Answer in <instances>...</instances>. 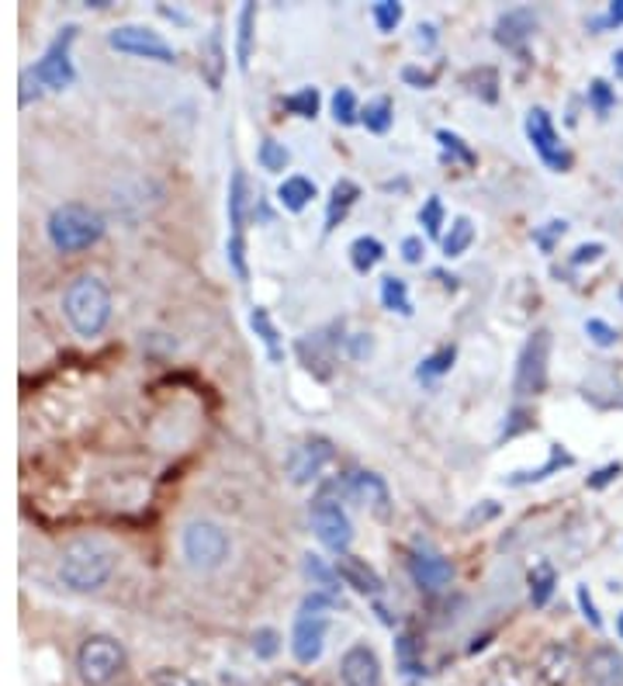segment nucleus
<instances>
[{
	"mask_svg": "<svg viewBox=\"0 0 623 686\" xmlns=\"http://www.w3.org/2000/svg\"><path fill=\"white\" fill-rule=\"evenodd\" d=\"M471 243H474V222H471L468 216H458V219H453V222H450V232H444V240H440L447 260L464 257Z\"/></svg>",
	"mask_w": 623,
	"mask_h": 686,
	"instance_id": "nucleus-30",
	"label": "nucleus"
},
{
	"mask_svg": "<svg viewBox=\"0 0 623 686\" xmlns=\"http://www.w3.org/2000/svg\"><path fill=\"white\" fill-rule=\"evenodd\" d=\"M371 14H374V25H378L381 32H395V29L402 25L405 8L398 4V0H378V4L371 8Z\"/></svg>",
	"mask_w": 623,
	"mask_h": 686,
	"instance_id": "nucleus-41",
	"label": "nucleus"
},
{
	"mask_svg": "<svg viewBox=\"0 0 623 686\" xmlns=\"http://www.w3.org/2000/svg\"><path fill=\"white\" fill-rule=\"evenodd\" d=\"M565 232H568V222H565V219H550V222H544V226L534 232V243H537L544 253H555V243L561 240Z\"/></svg>",
	"mask_w": 623,
	"mask_h": 686,
	"instance_id": "nucleus-42",
	"label": "nucleus"
},
{
	"mask_svg": "<svg viewBox=\"0 0 623 686\" xmlns=\"http://www.w3.org/2000/svg\"><path fill=\"white\" fill-rule=\"evenodd\" d=\"M603 250H606L603 243H582L579 250L571 253V264L579 268V264H589V260H599V257H603Z\"/></svg>",
	"mask_w": 623,
	"mask_h": 686,
	"instance_id": "nucleus-54",
	"label": "nucleus"
},
{
	"mask_svg": "<svg viewBox=\"0 0 623 686\" xmlns=\"http://www.w3.org/2000/svg\"><path fill=\"white\" fill-rule=\"evenodd\" d=\"M575 669H579V655L568 642H547L534 662V673L544 686H568Z\"/></svg>",
	"mask_w": 623,
	"mask_h": 686,
	"instance_id": "nucleus-17",
	"label": "nucleus"
},
{
	"mask_svg": "<svg viewBox=\"0 0 623 686\" xmlns=\"http://www.w3.org/2000/svg\"><path fill=\"white\" fill-rule=\"evenodd\" d=\"M114 573V552L101 537H77L59 555V579L74 594H94Z\"/></svg>",
	"mask_w": 623,
	"mask_h": 686,
	"instance_id": "nucleus-1",
	"label": "nucleus"
},
{
	"mask_svg": "<svg viewBox=\"0 0 623 686\" xmlns=\"http://www.w3.org/2000/svg\"><path fill=\"white\" fill-rule=\"evenodd\" d=\"M250 326H253V334L260 337V344L267 347L271 364H284V344H281V334H277V326H274L271 313L263 309V305H253V309H250Z\"/></svg>",
	"mask_w": 623,
	"mask_h": 686,
	"instance_id": "nucleus-27",
	"label": "nucleus"
},
{
	"mask_svg": "<svg viewBox=\"0 0 623 686\" xmlns=\"http://www.w3.org/2000/svg\"><path fill=\"white\" fill-rule=\"evenodd\" d=\"M453 361H458V344H444V347H437L434 353H429V358L419 361L416 378L419 382H434V378H440L453 368Z\"/></svg>",
	"mask_w": 623,
	"mask_h": 686,
	"instance_id": "nucleus-34",
	"label": "nucleus"
},
{
	"mask_svg": "<svg viewBox=\"0 0 623 686\" xmlns=\"http://www.w3.org/2000/svg\"><path fill=\"white\" fill-rule=\"evenodd\" d=\"M340 683L343 686H385L378 652L364 642L350 645L340 658Z\"/></svg>",
	"mask_w": 623,
	"mask_h": 686,
	"instance_id": "nucleus-18",
	"label": "nucleus"
},
{
	"mask_svg": "<svg viewBox=\"0 0 623 686\" xmlns=\"http://www.w3.org/2000/svg\"><path fill=\"white\" fill-rule=\"evenodd\" d=\"M332 607H337V597H329V594L305 597L302 613L295 618V628H292V655L302 662V666H312V662L323 655Z\"/></svg>",
	"mask_w": 623,
	"mask_h": 686,
	"instance_id": "nucleus-4",
	"label": "nucleus"
},
{
	"mask_svg": "<svg viewBox=\"0 0 623 686\" xmlns=\"http://www.w3.org/2000/svg\"><path fill=\"white\" fill-rule=\"evenodd\" d=\"M409 576L423 594H440V589L453 579V565L437 548H429V544L419 541L409 552Z\"/></svg>",
	"mask_w": 623,
	"mask_h": 686,
	"instance_id": "nucleus-15",
	"label": "nucleus"
},
{
	"mask_svg": "<svg viewBox=\"0 0 623 686\" xmlns=\"http://www.w3.org/2000/svg\"><path fill=\"white\" fill-rule=\"evenodd\" d=\"M340 486H343V492L353 496L357 503L371 507L374 516L389 520L392 492H389V486H385V479H381V476H374V471H364V468H353V471H347V476L340 479Z\"/></svg>",
	"mask_w": 623,
	"mask_h": 686,
	"instance_id": "nucleus-16",
	"label": "nucleus"
},
{
	"mask_svg": "<svg viewBox=\"0 0 623 686\" xmlns=\"http://www.w3.org/2000/svg\"><path fill=\"white\" fill-rule=\"evenodd\" d=\"M184 558L190 569H201V573H211L219 569V565L229 558L232 544H229V534L211 524V520H190L184 527Z\"/></svg>",
	"mask_w": 623,
	"mask_h": 686,
	"instance_id": "nucleus-7",
	"label": "nucleus"
},
{
	"mask_svg": "<svg viewBox=\"0 0 623 686\" xmlns=\"http://www.w3.org/2000/svg\"><path fill=\"white\" fill-rule=\"evenodd\" d=\"M620 298H623V285H620Z\"/></svg>",
	"mask_w": 623,
	"mask_h": 686,
	"instance_id": "nucleus-61",
	"label": "nucleus"
},
{
	"mask_svg": "<svg viewBox=\"0 0 623 686\" xmlns=\"http://www.w3.org/2000/svg\"><path fill=\"white\" fill-rule=\"evenodd\" d=\"M402 80L409 84V87H416V90H429L437 84V74H426V69H419V66H405L402 69Z\"/></svg>",
	"mask_w": 623,
	"mask_h": 686,
	"instance_id": "nucleus-52",
	"label": "nucleus"
},
{
	"mask_svg": "<svg viewBox=\"0 0 623 686\" xmlns=\"http://www.w3.org/2000/svg\"><path fill=\"white\" fill-rule=\"evenodd\" d=\"M222 59H226V53H222V35H219V29H215V32L208 35V63H211L208 84H211V87H219V84H222Z\"/></svg>",
	"mask_w": 623,
	"mask_h": 686,
	"instance_id": "nucleus-45",
	"label": "nucleus"
},
{
	"mask_svg": "<svg viewBox=\"0 0 623 686\" xmlns=\"http://www.w3.org/2000/svg\"><path fill=\"white\" fill-rule=\"evenodd\" d=\"M575 600H579V607H582V613H586V621L599 631L603 628V618H599V610H595V600H592V594H589V586H579L575 589Z\"/></svg>",
	"mask_w": 623,
	"mask_h": 686,
	"instance_id": "nucleus-51",
	"label": "nucleus"
},
{
	"mask_svg": "<svg viewBox=\"0 0 623 686\" xmlns=\"http://www.w3.org/2000/svg\"><path fill=\"white\" fill-rule=\"evenodd\" d=\"M153 686H208L205 679L198 676H190V673H181V669H171V666H163L150 676Z\"/></svg>",
	"mask_w": 623,
	"mask_h": 686,
	"instance_id": "nucleus-43",
	"label": "nucleus"
},
{
	"mask_svg": "<svg viewBox=\"0 0 623 686\" xmlns=\"http://www.w3.org/2000/svg\"><path fill=\"white\" fill-rule=\"evenodd\" d=\"M623 476V465L620 461H610V465H603V468H595L592 476L586 479V486L589 489H606L610 482H616Z\"/></svg>",
	"mask_w": 623,
	"mask_h": 686,
	"instance_id": "nucleus-48",
	"label": "nucleus"
},
{
	"mask_svg": "<svg viewBox=\"0 0 623 686\" xmlns=\"http://www.w3.org/2000/svg\"><path fill=\"white\" fill-rule=\"evenodd\" d=\"M253 652H256V658H274L281 652V634L274 628H256L253 631Z\"/></svg>",
	"mask_w": 623,
	"mask_h": 686,
	"instance_id": "nucleus-44",
	"label": "nucleus"
},
{
	"mask_svg": "<svg viewBox=\"0 0 623 686\" xmlns=\"http://www.w3.org/2000/svg\"><path fill=\"white\" fill-rule=\"evenodd\" d=\"M586 686H623V652L613 645H595L582 662Z\"/></svg>",
	"mask_w": 623,
	"mask_h": 686,
	"instance_id": "nucleus-19",
	"label": "nucleus"
},
{
	"mask_svg": "<svg viewBox=\"0 0 623 686\" xmlns=\"http://www.w3.org/2000/svg\"><path fill=\"white\" fill-rule=\"evenodd\" d=\"M63 316L77 337H84V340L101 337L108 319H111V288L98 274L74 277L63 295Z\"/></svg>",
	"mask_w": 623,
	"mask_h": 686,
	"instance_id": "nucleus-2",
	"label": "nucleus"
},
{
	"mask_svg": "<svg viewBox=\"0 0 623 686\" xmlns=\"http://www.w3.org/2000/svg\"><path fill=\"white\" fill-rule=\"evenodd\" d=\"M281 105H284V111H292V115H298V118H316L323 98H319V90H316V87H302V90H295V94H287V98H284Z\"/></svg>",
	"mask_w": 623,
	"mask_h": 686,
	"instance_id": "nucleus-37",
	"label": "nucleus"
},
{
	"mask_svg": "<svg viewBox=\"0 0 623 686\" xmlns=\"http://www.w3.org/2000/svg\"><path fill=\"white\" fill-rule=\"evenodd\" d=\"M419 642H416V634L413 631H405L395 638V652H398V666L405 676H423V658L416 655Z\"/></svg>",
	"mask_w": 623,
	"mask_h": 686,
	"instance_id": "nucleus-36",
	"label": "nucleus"
},
{
	"mask_svg": "<svg viewBox=\"0 0 623 686\" xmlns=\"http://www.w3.org/2000/svg\"><path fill=\"white\" fill-rule=\"evenodd\" d=\"M537 32V11L534 8H510L495 18V42L502 50H523L526 39Z\"/></svg>",
	"mask_w": 623,
	"mask_h": 686,
	"instance_id": "nucleus-20",
	"label": "nucleus"
},
{
	"mask_svg": "<svg viewBox=\"0 0 623 686\" xmlns=\"http://www.w3.org/2000/svg\"><path fill=\"white\" fill-rule=\"evenodd\" d=\"M423 253H426V247H423L419 236H405V240H402V260H405V264H423Z\"/></svg>",
	"mask_w": 623,
	"mask_h": 686,
	"instance_id": "nucleus-53",
	"label": "nucleus"
},
{
	"mask_svg": "<svg viewBox=\"0 0 623 686\" xmlns=\"http://www.w3.org/2000/svg\"><path fill=\"white\" fill-rule=\"evenodd\" d=\"M381 260H385V243H381L378 236H357L350 243V264L357 274H371Z\"/></svg>",
	"mask_w": 623,
	"mask_h": 686,
	"instance_id": "nucleus-28",
	"label": "nucleus"
},
{
	"mask_svg": "<svg viewBox=\"0 0 623 686\" xmlns=\"http://www.w3.org/2000/svg\"><path fill=\"white\" fill-rule=\"evenodd\" d=\"M523 129H526V139H531V146L537 150V156L544 160L547 171H555V174L571 171V153L565 150L561 135L555 129V118L547 115V108H531V111H526Z\"/></svg>",
	"mask_w": 623,
	"mask_h": 686,
	"instance_id": "nucleus-11",
	"label": "nucleus"
},
{
	"mask_svg": "<svg viewBox=\"0 0 623 686\" xmlns=\"http://www.w3.org/2000/svg\"><path fill=\"white\" fill-rule=\"evenodd\" d=\"M437 143H440V150H444L450 160L464 163V167H474V163H478L474 150L464 143V139H461L458 132H450V129H437Z\"/></svg>",
	"mask_w": 623,
	"mask_h": 686,
	"instance_id": "nucleus-38",
	"label": "nucleus"
},
{
	"mask_svg": "<svg viewBox=\"0 0 623 686\" xmlns=\"http://www.w3.org/2000/svg\"><path fill=\"white\" fill-rule=\"evenodd\" d=\"M547 364H550V329H534V337H526L516 358V374H513L516 399H531L547 389Z\"/></svg>",
	"mask_w": 623,
	"mask_h": 686,
	"instance_id": "nucleus-8",
	"label": "nucleus"
},
{
	"mask_svg": "<svg viewBox=\"0 0 623 686\" xmlns=\"http://www.w3.org/2000/svg\"><path fill=\"white\" fill-rule=\"evenodd\" d=\"M623 25V0H613V4L606 8L603 18H592L589 21V29L592 32H603V29H620Z\"/></svg>",
	"mask_w": 623,
	"mask_h": 686,
	"instance_id": "nucleus-49",
	"label": "nucleus"
},
{
	"mask_svg": "<svg viewBox=\"0 0 623 686\" xmlns=\"http://www.w3.org/2000/svg\"><path fill=\"white\" fill-rule=\"evenodd\" d=\"M253 25H256V4H247L239 8V18H236V63L239 69H250V56H253Z\"/></svg>",
	"mask_w": 623,
	"mask_h": 686,
	"instance_id": "nucleus-29",
	"label": "nucleus"
},
{
	"mask_svg": "<svg viewBox=\"0 0 623 686\" xmlns=\"http://www.w3.org/2000/svg\"><path fill=\"white\" fill-rule=\"evenodd\" d=\"M381 305H385L389 313H398V316H413V298H409V285H405L402 277L389 274L381 277Z\"/></svg>",
	"mask_w": 623,
	"mask_h": 686,
	"instance_id": "nucleus-32",
	"label": "nucleus"
},
{
	"mask_svg": "<svg viewBox=\"0 0 623 686\" xmlns=\"http://www.w3.org/2000/svg\"><path fill=\"white\" fill-rule=\"evenodd\" d=\"M586 334H589V340L595 344V347H613L616 340H620V334L610 326V323H603V319H586Z\"/></svg>",
	"mask_w": 623,
	"mask_h": 686,
	"instance_id": "nucleus-47",
	"label": "nucleus"
},
{
	"mask_svg": "<svg viewBox=\"0 0 623 686\" xmlns=\"http://www.w3.org/2000/svg\"><path fill=\"white\" fill-rule=\"evenodd\" d=\"M589 105H592L599 115H606V111L616 105V90H613L606 80H592V84H589Z\"/></svg>",
	"mask_w": 623,
	"mask_h": 686,
	"instance_id": "nucleus-46",
	"label": "nucleus"
},
{
	"mask_svg": "<svg viewBox=\"0 0 623 686\" xmlns=\"http://www.w3.org/2000/svg\"><path fill=\"white\" fill-rule=\"evenodd\" d=\"M256 160H260V167L267 171V174H281L292 156H287V150L277 143V139H263L260 150H256Z\"/></svg>",
	"mask_w": 623,
	"mask_h": 686,
	"instance_id": "nucleus-40",
	"label": "nucleus"
},
{
	"mask_svg": "<svg viewBox=\"0 0 623 686\" xmlns=\"http://www.w3.org/2000/svg\"><path fill=\"white\" fill-rule=\"evenodd\" d=\"M332 118H337V126H357L361 122V108H357V94L350 87H337V94H332Z\"/></svg>",
	"mask_w": 623,
	"mask_h": 686,
	"instance_id": "nucleus-35",
	"label": "nucleus"
},
{
	"mask_svg": "<svg viewBox=\"0 0 623 686\" xmlns=\"http://www.w3.org/2000/svg\"><path fill=\"white\" fill-rule=\"evenodd\" d=\"M332 440L329 437H305L287 451V479L295 486H312L319 482L326 465L332 461Z\"/></svg>",
	"mask_w": 623,
	"mask_h": 686,
	"instance_id": "nucleus-13",
	"label": "nucleus"
},
{
	"mask_svg": "<svg viewBox=\"0 0 623 686\" xmlns=\"http://www.w3.org/2000/svg\"><path fill=\"white\" fill-rule=\"evenodd\" d=\"M263 686H312L305 676H298V673H277V676H271Z\"/></svg>",
	"mask_w": 623,
	"mask_h": 686,
	"instance_id": "nucleus-55",
	"label": "nucleus"
},
{
	"mask_svg": "<svg viewBox=\"0 0 623 686\" xmlns=\"http://www.w3.org/2000/svg\"><path fill=\"white\" fill-rule=\"evenodd\" d=\"M444 219H447V208H444V202H440L437 195H429V198H426V205L419 208V226L426 229L429 240H444V236H440Z\"/></svg>",
	"mask_w": 623,
	"mask_h": 686,
	"instance_id": "nucleus-39",
	"label": "nucleus"
},
{
	"mask_svg": "<svg viewBox=\"0 0 623 686\" xmlns=\"http://www.w3.org/2000/svg\"><path fill=\"white\" fill-rule=\"evenodd\" d=\"M482 686H531V669L513 655H499L485 669Z\"/></svg>",
	"mask_w": 623,
	"mask_h": 686,
	"instance_id": "nucleus-25",
	"label": "nucleus"
},
{
	"mask_svg": "<svg viewBox=\"0 0 623 686\" xmlns=\"http://www.w3.org/2000/svg\"><path fill=\"white\" fill-rule=\"evenodd\" d=\"M332 329H337V323H329L326 329H316V334H308V337H302L298 344H295V350H298V358H302V364H305V371H312L316 378H332V364H337V347H340V340H343V334L340 337H329Z\"/></svg>",
	"mask_w": 623,
	"mask_h": 686,
	"instance_id": "nucleus-14",
	"label": "nucleus"
},
{
	"mask_svg": "<svg viewBox=\"0 0 623 686\" xmlns=\"http://www.w3.org/2000/svg\"><path fill=\"white\" fill-rule=\"evenodd\" d=\"M616 634L623 638V610H620V618H616Z\"/></svg>",
	"mask_w": 623,
	"mask_h": 686,
	"instance_id": "nucleus-60",
	"label": "nucleus"
},
{
	"mask_svg": "<svg viewBox=\"0 0 623 686\" xmlns=\"http://www.w3.org/2000/svg\"><path fill=\"white\" fill-rule=\"evenodd\" d=\"M74 42H77V25H63L59 35L45 45V53L42 59L32 66V74L42 87H50V90H66V87H74L77 80V69H74V56H69V50H74Z\"/></svg>",
	"mask_w": 623,
	"mask_h": 686,
	"instance_id": "nucleus-9",
	"label": "nucleus"
},
{
	"mask_svg": "<svg viewBox=\"0 0 623 686\" xmlns=\"http://www.w3.org/2000/svg\"><path fill=\"white\" fill-rule=\"evenodd\" d=\"M302 569H305V576L312 579V586H319L323 594H329V597H337L340 594V573H337V565H326L319 555H305V562H302Z\"/></svg>",
	"mask_w": 623,
	"mask_h": 686,
	"instance_id": "nucleus-31",
	"label": "nucleus"
},
{
	"mask_svg": "<svg viewBox=\"0 0 623 686\" xmlns=\"http://www.w3.org/2000/svg\"><path fill=\"white\" fill-rule=\"evenodd\" d=\"M357 198H361V187H357L350 177H340L337 184H332L329 202H326V232H332L350 216V208L357 205Z\"/></svg>",
	"mask_w": 623,
	"mask_h": 686,
	"instance_id": "nucleus-23",
	"label": "nucleus"
},
{
	"mask_svg": "<svg viewBox=\"0 0 623 686\" xmlns=\"http://www.w3.org/2000/svg\"><path fill=\"white\" fill-rule=\"evenodd\" d=\"M613 74H616V80H623V50L613 53Z\"/></svg>",
	"mask_w": 623,
	"mask_h": 686,
	"instance_id": "nucleus-59",
	"label": "nucleus"
},
{
	"mask_svg": "<svg viewBox=\"0 0 623 686\" xmlns=\"http://www.w3.org/2000/svg\"><path fill=\"white\" fill-rule=\"evenodd\" d=\"M229 268L239 281H247V174L232 171L229 177Z\"/></svg>",
	"mask_w": 623,
	"mask_h": 686,
	"instance_id": "nucleus-10",
	"label": "nucleus"
},
{
	"mask_svg": "<svg viewBox=\"0 0 623 686\" xmlns=\"http://www.w3.org/2000/svg\"><path fill=\"white\" fill-rule=\"evenodd\" d=\"M434 277L444 281V288H447V292H458V277H447V271H434Z\"/></svg>",
	"mask_w": 623,
	"mask_h": 686,
	"instance_id": "nucleus-58",
	"label": "nucleus"
},
{
	"mask_svg": "<svg viewBox=\"0 0 623 686\" xmlns=\"http://www.w3.org/2000/svg\"><path fill=\"white\" fill-rule=\"evenodd\" d=\"M361 122H364L368 132L385 135L392 129V122H395V105H392V98H385V94H381V98H371L368 108H361Z\"/></svg>",
	"mask_w": 623,
	"mask_h": 686,
	"instance_id": "nucleus-33",
	"label": "nucleus"
},
{
	"mask_svg": "<svg viewBox=\"0 0 623 686\" xmlns=\"http://www.w3.org/2000/svg\"><path fill=\"white\" fill-rule=\"evenodd\" d=\"M108 45L114 53H125V56L153 59V63H177L174 45L146 25H122V29L108 32Z\"/></svg>",
	"mask_w": 623,
	"mask_h": 686,
	"instance_id": "nucleus-12",
	"label": "nucleus"
},
{
	"mask_svg": "<svg viewBox=\"0 0 623 686\" xmlns=\"http://www.w3.org/2000/svg\"><path fill=\"white\" fill-rule=\"evenodd\" d=\"M571 465H575V458H571L568 451H561V444H550V455H547V461H544L540 468H531V471H513V476H506L502 482H506V486H513V489H523V486L544 482V479H550V476H555V471H561V468H571Z\"/></svg>",
	"mask_w": 623,
	"mask_h": 686,
	"instance_id": "nucleus-22",
	"label": "nucleus"
},
{
	"mask_svg": "<svg viewBox=\"0 0 623 686\" xmlns=\"http://www.w3.org/2000/svg\"><path fill=\"white\" fill-rule=\"evenodd\" d=\"M337 573H340L343 586L357 589L361 597H381V589H385V582H381V576L371 569V565L364 558L350 555V552L337 558Z\"/></svg>",
	"mask_w": 623,
	"mask_h": 686,
	"instance_id": "nucleus-21",
	"label": "nucleus"
},
{
	"mask_svg": "<svg viewBox=\"0 0 623 686\" xmlns=\"http://www.w3.org/2000/svg\"><path fill=\"white\" fill-rule=\"evenodd\" d=\"M312 198H316V181H308L302 174H292L277 184V205L284 211H305Z\"/></svg>",
	"mask_w": 623,
	"mask_h": 686,
	"instance_id": "nucleus-26",
	"label": "nucleus"
},
{
	"mask_svg": "<svg viewBox=\"0 0 623 686\" xmlns=\"http://www.w3.org/2000/svg\"><path fill=\"white\" fill-rule=\"evenodd\" d=\"M125 669V649L111 634H90L77 652V673L87 686H111Z\"/></svg>",
	"mask_w": 623,
	"mask_h": 686,
	"instance_id": "nucleus-5",
	"label": "nucleus"
},
{
	"mask_svg": "<svg viewBox=\"0 0 623 686\" xmlns=\"http://www.w3.org/2000/svg\"><path fill=\"white\" fill-rule=\"evenodd\" d=\"M45 232H50V243L59 253H80V250H90L105 236V219L90 205L66 202L53 208Z\"/></svg>",
	"mask_w": 623,
	"mask_h": 686,
	"instance_id": "nucleus-3",
	"label": "nucleus"
},
{
	"mask_svg": "<svg viewBox=\"0 0 623 686\" xmlns=\"http://www.w3.org/2000/svg\"><path fill=\"white\" fill-rule=\"evenodd\" d=\"M332 492H337L332 489V482L323 486V492L308 507V516H312V531H316V537L326 544V548L337 552V555H347L350 544H353V524H350L347 510L340 507V500Z\"/></svg>",
	"mask_w": 623,
	"mask_h": 686,
	"instance_id": "nucleus-6",
	"label": "nucleus"
},
{
	"mask_svg": "<svg viewBox=\"0 0 623 686\" xmlns=\"http://www.w3.org/2000/svg\"><path fill=\"white\" fill-rule=\"evenodd\" d=\"M558 589V569L547 558H537L531 569H526V594H531L534 607H547L550 597Z\"/></svg>",
	"mask_w": 623,
	"mask_h": 686,
	"instance_id": "nucleus-24",
	"label": "nucleus"
},
{
	"mask_svg": "<svg viewBox=\"0 0 623 686\" xmlns=\"http://www.w3.org/2000/svg\"><path fill=\"white\" fill-rule=\"evenodd\" d=\"M534 427V413L531 410H523V406H516L513 413H510V427L502 431V440H510V437H516V434H523V431H531Z\"/></svg>",
	"mask_w": 623,
	"mask_h": 686,
	"instance_id": "nucleus-50",
	"label": "nucleus"
},
{
	"mask_svg": "<svg viewBox=\"0 0 623 686\" xmlns=\"http://www.w3.org/2000/svg\"><path fill=\"white\" fill-rule=\"evenodd\" d=\"M371 337L368 334H357V337H350V358H357V361H361L364 358V353H371Z\"/></svg>",
	"mask_w": 623,
	"mask_h": 686,
	"instance_id": "nucleus-56",
	"label": "nucleus"
},
{
	"mask_svg": "<svg viewBox=\"0 0 623 686\" xmlns=\"http://www.w3.org/2000/svg\"><path fill=\"white\" fill-rule=\"evenodd\" d=\"M416 42L423 45V50H434V45H437V29L434 25H419L416 29Z\"/></svg>",
	"mask_w": 623,
	"mask_h": 686,
	"instance_id": "nucleus-57",
	"label": "nucleus"
}]
</instances>
